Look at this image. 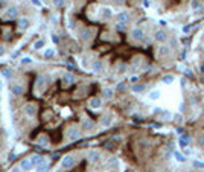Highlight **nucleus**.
Returning <instances> with one entry per match:
<instances>
[{
	"instance_id": "obj_30",
	"label": "nucleus",
	"mask_w": 204,
	"mask_h": 172,
	"mask_svg": "<svg viewBox=\"0 0 204 172\" xmlns=\"http://www.w3.org/2000/svg\"><path fill=\"white\" fill-rule=\"evenodd\" d=\"M47 169H49V163L46 160L37 166V172H47Z\"/></svg>"
},
{
	"instance_id": "obj_14",
	"label": "nucleus",
	"mask_w": 204,
	"mask_h": 172,
	"mask_svg": "<svg viewBox=\"0 0 204 172\" xmlns=\"http://www.w3.org/2000/svg\"><path fill=\"white\" fill-rule=\"evenodd\" d=\"M88 105H90V108L98 110V108L102 107V99L101 98H92L90 101H88Z\"/></svg>"
},
{
	"instance_id": "obj_35",
	"label": "nucleus",
	"mask_w": 204,
	"mask_h": 172,
	"mask_svg": "<svg viewBox=\"0 0 204 172\" xmlns=\"http://www.w3.org/2000/svg\"><path fill=\"white\" fill-rule=\"evenodd\" d=\"M172 119H174V122H177V123H181L184 117H183V114H181V113H175V114L172 116Z\"/></svg>"
},
{
	"instance_id": "obj_18",
	"label": "nucleus",
	"mask_w": 204,
	"mask_h": 172,
	"mask_svg": "<svg viewBox=\"0 0 204 172\" xmlns=\"http://www.w3.org/2000/svg\"><path fill=\"white\" fill-rule=\"evenodd\" d=\"M57 55V50L54 49V47H47L44 52H43V57L46 58V60H50V58H54Z\"/></svg>"
},
{
	"instance_id": "obj_31",
	"label": "nucleus",
	"mask_w": 204,
	"mask_h": 172,
	"mask_svg": "<svg viewBox=\"0 0 204 172\" xmlns=\"http://www.w3.org/2000/svg\"><path fill=\"white\" fill-rule=\"evenodd\" d=\"M44 84H46V76H44V75H40V76L37 78V87H38V88H43Z\"/></svg>"
},
{
	"instance_id": "obj_22",
	"label": "nucleus",
	"mask_w": 204,
	"mask_h": 172,
	"mask_svg": "<svg viewBox=\"0 0 204 172\" xmlns=\"http://www.w3.org/2000/svg\"><path fill=\"white\" fill-rule=\"evenodd\" d=\"M90 35H92V31L88 29V28L82 29V31H81V34H79V37H81V40H82V41H88V40L92 38Z\"/></svg>"
},
{
	"instance_id": "obj_41",
	"label": "nucleus",
	"mask_w": 204,
	"mask_h": 172,
	"mask_svg": "<svg viewBox=\"0 0 204 172\" xmlns=\"http://www.w3.org/2000/svg\"><path fill=\"white\" fill-rule=\"evenodd\" d=\"M29 2H31L34 6H37V8H41V6H43V2H41V0H29Z\"/></svg>"
},
{
	"instance_id": "obj_45",
	"label": "nucleus",
	"mask_w": 204,
	"mask_h": 172,
	"mask_svg": "<svg viewBox=\"0 0 204 172\" xmlns=\"http://www.w3.org/2000/svg\"><path fill=\"white\" fill-rule=\"evenodd\" d=\"M195 14H204V6H200V8L195 11Z\"/></svg>"
},
{
	"instance_id": "obj_47",
	"label": "nucleus",
	"mask_w": 204,
	"mask_h": 172,
	"mask_svg": "<svg viewBox=\"0 0 204 172\" xmlns=\"http://www.w3.org/2000/svg\"><path fill=\"white\" fill-rule=\"evenodd\" d=\"M198 143H200L201 148H204V137H200V139H198Z\"/></svg>"
},
{
	"instance_id": "obj_32",
	"label": "nucleus",
	"mask_w": 204,
	"mask_h": 172,
	"mask_svg": "<svg viewBox=\"0 0 204 172\" xmlns=\"http://www.w3.org/2000/svg\"><path fill=\"white\" fill-rule=\"evenodd\" d=\"M101 125H102V126H105V128H107V126H110V125H111V116H110V114H107L105 117H102V122H101Z\"/></svg>"
},
{
	"instance_id": "obj_28",
	"label": "nucleus",
	"mask_w": 204,
	"mask_h": 172,
	"mask_svg": "<svg viewBox=\"0 0 204 172\" xmlns=\"http://www.w3.org/2000/svg\"><path fill=\"white\" fill-rule=\"evenodd\" d=\"M145 85L143 84H134V85H131V90L134 91V93H143L145 91Z\"/></svg>"
},
{
	"instance_id": "obj_46",
	"label": "nucleus",
	"mask_w": 204,
	"mask_h": 172,
	"mask_svg": "<svg viewBox=\"0 0 204 172\" xmlns=\"http://www.w3.org/2000/svg\"><path fill=\"white\" fill-rule=\"evenodd\" d=\"M183 133H184L183 126H177V134H183Z\"/></svg>"
},
{
	"instance_id": "obj_10",
	"label": "nucleus",
	"mask_w": 204,
	"mask_h": 172,
	"mask_svg": "<svg viewBox=\"0 0 204 172\" xmlns=\"http://www.w3.org/2000/svg\"><path fill=\"white\" fill-rule=\"evenodd\" d=\"M17 26H18L20 31H26L29 26H31V21H29V18H26V17H20V18L17 20Z\"/></svg>"
},
{
	"instance_id": "obj_24",
	"label": "nucleus",
	"mask_w": 204,
	"mask_h": 172,
	"mask_svg": "<svg viewBox=\"0 0 204 172\" xmlns=\"http://www.w3.org/2000/svg\"><path fill=\"white\" fill-rule=\"evenodd\" d=\"M44 46H46V40H44V38H38L37 41L34 43L32 47H34V50H40V49H43Z\"/></svg>"
},
{
	"instance_id": "obj_40",
	"label": "nucleus",
	"mask_w": 204,
	"mask_h": 172,
	"mask_svg": "<svg viewBox=\"0 0 204 172\" xmlns=\"http://www.w3.org/2000/svg\"><path fill=\"white\" fill-rule=\"evenodd\" d=\"M192 165H194L195 168H200V169H204V162H200V160H194V162H192Z\"/></svg>"
},
{
	"instance_id": "obj_53",
	"label": "nucleus",
	"mask_w": 204,
	"mask_h": 172,
	"mask_svg": "<svg viewBox=\"0 0 204 172\" xmlns=\"http://www.w3.org/2000/svg\"><path fill=\"white\" fill-rule=\"evenodd\" d=\"M183 110H184V102L180 104V111H183Z\"/></svg>"
},
{
	"instance_id": "obj_36",
	"label": "nucleus",
	"mask_w": 204,
	"mask_h": 172,
	"mask_svg": "<svg viewBox=\"0 0 204 172\" xmlns=\"http://www.w3.org/2000/svg\"><path fill=\"white\" fill-rule=\"evenodd\" d=\"M20 64H23V65H29V64H32V58H31V57H23V58L20 60Z\"/></svg>"
},
{
	"instance_id": "obj_8",
	"label": "nucleus",
	"mask_w": 204,
	"mask_h": 172,
	"mask_svg": "<svg viewBox=\"0 0 204 172\" xmlns=\"http://www.w3.org/2000/svg\"><path fill=\"white\" fill-rule=\"evenodd\" d=\"M154 40H156V41H159V43H164V41L168 40V34H166V31H163V29L156 31V32H154Z\"/></svg>"
},
{
	"instance_id": "obj_54",
	"label": "nucleus",
	"mask_w": 204,
	"mask_h": 172,
	"mask_svg": "<svg viewBox=\"0 0 204 172\" xmlns=\"http://www.w3.org/2000/svg\"><path fill=\"white\" fill-rule=\"evenodd\" d=\"M159 23H160V24H161V26H164V24H168V23H166V21H164V20H160V21H159Z\"/></svg>"
},
{
	"instance_id": "obj_1",
	"label": "nucleus",
	"mask_w": 204,
	"mask_h": 172,
	"mask_svg": "<svg viewBox=\"0 0 204 172\" xmlns=\"http://www.w3.org/2000/svg\"><path fill=\"white\" fill-rule=\"evenodd\" d=\"M75 166V157L72 154H67L62 157V160H61V168L62 169H72Z\"/></svg>"
},
{
	"instance_id": "obj_34",
	"label": "nucleus",
	"mask_w": 204,
	"mask_h": 172,
	"mask_svg": "<svg viewBox=\"0 0 204 172\" xmlns=\"http://www.w3.org/2000/svg\"><path fill=\"white\" fill-rule=\"evenodd\" d=\"M114 28H116V31H119V32H123V31H126V23H120V21H117Z\"/></svg>"
},
{
	"instance_id": "obj_3",
	"label": "nucleus",
	"mask_w": 204,
	"mask_h": 172,
	"mask_svg": "<svg viewBox=\"0 0 204 172\" xmlns=\"http://www.w3.org/2000/svg\"><path fill=\"white\" fill-rule=\"evenodd\" d=\"M73 81H75V75H73L72 72H64V73H62V76H61V82H62V85H64V87L72 85Z\"/></svg>"
},
{
	"instance_id": "obj_44",
	"label": "nucleus",
	"mask_w": 204,
	"mask_h": 172,
	"mask_svg": "<svg viewBox=\"0 0 204 172\" xmlns=\"http://www.w3.org/2000/svg\"><path fill=\"white\" fill-rule=\"evenodd\" d=\"M161 113V108L160 107H156L154 110H152V114H160Z\"/></svg>"
},
{
	"instance_id": "obj_51",
	"label": "nucleus",
	"mask_w": 204,
	"mask_h": 172,
	"mask_svg": "<svg viewBox=\"0 0 204 172\" xmlns=\"http://www.w3.org/2000/svg\"><path fill=\"white\" fill-rule=\"evenodd\" d=\"M180 82H181V88H184V87H186V79L183 78V79H181V81H180Z\"/></svg>"
},
{
	"instance_id": "obj_6",
	"label": "nucleus",
	"mask_w": 204,
	"mask_h": 172,
	"mask_svg": "<svg viewBox=\"0 0 204 172\" xmlns=\"http://www.w3.org/2000/svg\"><path fill=\"white\" fill-rule=\"evenodd\" d=\"M189 143H190V136L186 134V133L180 134V137H178V145H180V148H183V149L187 148Z\"/></svg>"
},
{
	"instance_id": "obj_11",
	"label": "nucleus",
	"mask_w": 204,
	"mask_h": 172,
	"mask_svg": "<svg viewBox=\"0 0 204 172\" xmlns=\"http://www.w3.org/2000/svg\"><path fill=\"white\" fill-rule=\"evenodd\" d=\"M131 37L134 40H137V41H142V40H145V32H143V29H140V28H134L131 31Z\"/></svg>"
},
{
	"instance_id": "obj_26",
	"label": "nucleus",
	"mask_w": 204,
	"mask_h": 172,
	"mask_svg": "<svg viewBox=\"0 0 204 172\" xmlns=\"http://www.w3.org/2000/svg\"><path fill=\"white\" fill-rule=\"evenodd\" d=\"M169 54H171V47H169L168 44H166V46L163 44V46H160V47H159V55H160V57L169 55Z\"/></svg>"
},
{
	"instance_id": "obj_12",
	"label": "nucleus",
	"mask_w": 204,
	"mask_h": 172,
	"mask_svg": "<svg viewBox=\"0 0 204 172\" xmlns=\"http://www.w3.org/2000/svg\"><path fill=\"white\" fill-rule=\"evenodd\" d=\"M113 17V9L108 8V6H104L101 8V18L102 20H110Z\"/></svg>"
},
{
	"instance_id": "obj_43",
	"label": "nucleus",
	"mask_w": 204,
	"mask_h": 172,
	"mask_svg": "<svg viewBox=\"0 0 204 172\" xmlns=\"http://www.w3.org/2000/svg\"><path fill=\"white\" fill-rule=\"evenodd\" d=\"M108 165H110V166H116V165H117V158H114V157H113L111 160L108 162Z\"/></svg>"
},
{
	"instance_id": "obj_2",
	"label": "nucleus",
	"mask_w": 204,
	"mask_h": 172,
	"mask_svg": "<svg viewBox=\"0 0 204 172\" xmlns=\"http://www.w3.org/2000/svg\"><path fill=\"white\" fill-rule=\"evenodd\" d=\"M37 108H38V107H37L35 102H28V104L23 107V113L26 114L28 117H34V116L37 114Z\"/></svg>"
},
{
	"instance_id": "obj_9",
	"label": "nucleus",
	"mask_w": 204,
	"mask_h": 172,
	"mask_svg": "<svg viewBox=\"0 0 204 172\" xmlns=\"http://www.w3.org/2000/svg\"><path fill=\"white\" fill-rule=\"evenodd\" d=\"M11 93L14 95V96H21L24 93V87L21 84H11Z\"/></svg>"
},
{
	"instance_id": "obj_15",
	"label": "nucleus",
	"mask_w": 204,
	"mask_h": 172,
	"mask_svg": "<svg viewBox=\"0 0 204 172\" xmlns=\"http://www.w3.org/2000/svg\"><path fill=\"white\" fill-rule=\"evenodd\" d=\"M130 18H131V15H130V12H126V11H122L117 14V21H120V23H128Z\"/></svg>"
},
{
	"instance_id": "obj_5",
	"label": "nucleus",
	"mask_w": 204,
	"mask_h": 172,
	"mask_svg": "<svg viewBox=\"0 0 204 172\" xmlns=\"http://www.w3.org/2000/svg\"><path fill=\"white\" fill-rule=\"evenodd\" d=\"M18 8H15V6H9L6 11H5V17L8 18V20H15V18H18Z\"/></svg>"
},
{
	"instance_id": "obj_33",
	"label": "nucleus",
	"mask_w": 204,
	"mask_h": 172,
	"mask_svg": "<svg viewBox=\"0 0 204 172\" xmlns=\"http://www.w3.org/2000/svg\"><path fill=\"white\" fill-rule=\"evenodd\" d=\"M200 6H203L200 0H190V9H192V11H197Z\"/></svg>"
},
{
	"instance_id": "obj_52",
	"label": "nucleus",
	"mask_w": 204,
	"mask_h": 172,
	"mask_svg": "<svg viewBox=\"0 0 204 172\" xmlns=\"http://www.w3.org/2000/svg\"><path fill=\"white\" fill-rule=\"evenodd\" d=\"M200 72H201V73H204V62H201V64H200Z\"/></svg>"
},
{
	"instance_id": "obj_23",
	"label": "nucleus",
	"mask_w": 204,
	"mask_h": 172,
	"mask_svg": "<svg viewBox=\"0 0 204 172\" xmlns=\"http://www.w3.org/2000/svg\"><path fill=\"white\" fill-rule=\"evenodd\" d=\"M31 160H32L34 166H38L40 163H43V162H44V157L38 155V154H32V155H31Z\"/></svg>"
},
{
	"instance_id": "obj_21",
	"label": "nucleus",
	"mask_w": 204,
	"mask_h": 172,
	"mask_svg": "<svg viewBox=\"0 0 204 172\" xmlns=\"http://www.w3.org/2000/svg\"><path fill=\"white\" fill-rule=\"evenodd\" d=\"M102 96H104L105 99H111L114 96V90L111 87H105V88H102Z\"/></svg>"
},
{
	"instance_id": "obj_13",
	"label": "nucleus",
	"mask_w": 204,
	"mask_h": 172,
	"mask_svg": "<svg viewBox=\"0 0 204 172\" xmlns=\"http://www.w3.org/2000/svg\"><path fill=\"white\" fill-rule=\"evenodd\" d=\"M20 168L26 172V171H31L32 168H34V163H32V160H31V157L29 158H23V160L20 162Z\"/></svg>"
},
{
	"instance_id": "obj_27",
	"label": "nucleus",
	"mask_w": 204,
	"mask_h": 172,
	"mask_svg": "<svg viewBox=\"0 0 204 172\" xmlns=\"http://www.w3.org/2000/svg\"><path fill=\"white\" fill-rule=\"evenodd\" d=\"M2 75H3V78H5V79H8V81H11L12 76H14V75H12V70H11L9 67H3Z\"/></svg>"
},
{
	"instance_id": "obj_48",
	"label": "nucleus",
	"mask_w": 204,
	"mask_h": 172,
	"mask_svg": "<svg viewBox=\"0 0 204 172\" xmlns=\"http://www.w3.org/2000/svg\"><path fill=\"white\" fill-rule=\"evenodd\" d=\"M184 73H186V76H192V70H189V69H186Z\"/></svg>"
},
{
	"instance_id": "obj_42",
	"label": "nucleus",
	"mask_w": 204,
	"mask_h": 172,
	"mask_svg": "<svg viewBox=\"0 0 204 172\" xmlns=\"http://www.w3.org/2000/svg\"><path fill=\"white\" fill-rule=\"evenodd\" d=\"M125 88H126V84H125V82H119V84H117V90H119V91H125Z\"/></svg>"
},
{
	"instance_id": "obj_37",
	"label": "nucleus",
	"mask_w": 204,
	"mask_h": 172,
	"mask_svg": "<svg viewBox=\"0 0 204 172\" xmlns=\"http://www.w3.org/2000/svg\"><path fill=\"white\" fill-rule=\"evenodd\" d=\"M64 3H66V0H52V5L55 8H62V6H64Z\"/></svg>"
},
{
	"instance_id": "obj_4",
	"label": "nucleus",
	"mask_w": 204,
	"mask_h": 172,
	"mask_svg": "<svg viewBox=\"0 0 204 172\" xmlns=\"http://www.w3.org/2000/svg\"><path fill=\"white\" fill-rule=\"evenodd\" d=\"M81 137V129L78 126H70L69 128V134H67V139L70 142H75V140H78Z\"/></svg>"
},
{
	"instance_id": "obj_39",
	"label": "nucleus",
	"mask_w": 204,
	"mask_h": 172,
	"mask_svg": "<svg viewBox=\"0 0 204 172\" xmlns=\"http://www.w3.org/2000/svg\"><path fill=\"white\" fill-rule=\"evenodd\" d=\"M160 114H161V117H163V119H169V117H172V116H174V114H172L171 111H168V110H163Z\"/></svg>"
},
{
	"instance_id": "obj_29",
	"label": "nucleus",
	"mask_w": 204,
	"mask_h": 172,
	"mask_svg": "<svg viewBox=\"0 0 204 172\" xmlns=\"http://www.w3.org/2000/svg\"><path fill=\"white\" fill-rule=\"evenodd\" d=\"M174 81H175V78H174L172 75H164V76L161 78V82H163V84H166V85H171Z\"/></svg>"
},
{
	"instance_id": "obj_50",
	"label": "nucleus",
	"mask_w": 204,
	"mask_h": 172,
	"mask_svg": "<svg viewBox=\"0 0 204 172\" xmlns=\"http://www.w3.org/2000/svg\"><path fill=\"white\" fill-rule=\"evenodd\" d=\"M5 55V49H3V46H0V57H3Z\"/></svg>"
},
{
	"instance_id": "obj_38",
	"label": "nucleus",
	"mask_w": 204,
	"mask_h": 172,
	"mask_svg": "<svg viewBox=\"0 0 204 172\" xmlns=\"http://www.w3.org/2000/svg\"><path fill=\"white\" fill-rule=\"evenodd\" d=\"M50 40H52V43H54V44H59V43H61V40H59V35H58V34H52Z\"/></svg>"
},
{
	"instance_id": "obj_17",
	"label": "nucleus",
	"mask_w": 204,
	"mask_h": 172,
	"mask_svg": "<svg viewBox=\"0 0 204 172\" xmlns=\"http://www.w3.org/2000/svg\"><path fill=\"white\" fill-rule=\"evenodd\" d=\"M95 128V122L93 121H90V119H85V121H82V123H81V129H84V131H90V129H93Z\"/></svg>"
},
{
	"instance_id": "obj_16",
	"label": "nucleus",
	"mask_w": 204,
	"mask_h": 172,
	"mask_svg": "<svg viewBox=\"0 0 204 172\" xmlns=\"http://www.w3.org/2000/svg\"><path fill=\"white\" fill-rule=\"evenodd\" d=\"M102 69H104V62H102L101 60L93 61V64H92V70H93L95 73H101V72H102Z\"/></svg>"
},
{
	"instance_id": "obj_49",
	"label": "nucleus",
	"mask_w": 204,
	"mask_h": 172,
	"mask_svg": "<svg viewBox=\"0 0 204 172\" xmlns=\"http://www.w3.org/2000/svg\"><path fill=\"white\" fill-rule=\"evenodd\" d=\"M190 28H192V26H184V28H183V32H189Z\"/></svg>"
},
{
	"instance_id": "obj_7",
	"label": "nucleus",
	"mask_w": 204,
	"mask_h": 172,
	"mask_svg": "<svg viewBox=\"0 0 204 172\" xmlns=\"http://www.w3.org/2000/svg\"><path fill=\"white\" fill-rule=\"evenodd\" d=\"M99 158H101V152H99L98 149H90V151H88V154H87V160L90 162V163H96Z\"/></svg>"
},
{
	"instance_id": "obj_20",
	"label": "nucleus",
	"mask_w": 204,
	"mask_h": 172,
	"mask_svg": "<svg viewBox=\"0 0 204 172\" xmlns=\"http://www.w3.org/2000/svg\"><path fill=\"white\" fill-rule=\"evenodd\" d=\"M49 137H47V134H41V136H38L37 137V143L38 145H41V146H47L49 145Z\"/></svg>"
},
{
	"instance_id": "obj_19",
	"label": "nucleus",
	"mask_w": 204,
	"mask_h": 172,
	"mask_svg": "<svg viewBox=\"0 0 204 172\" xmlns=\"http://www.w3.org/2000/svg\"><path fill=\"white\" fill-rule=\"evenodd\" d=\"M160 96H161V91L160 90H151L149 93H148V99L149 101H157V99H160Z\"/></svg>"
},
{
	"instance_id": "obj_25",
	"label": "nucleus",
	"mask_w": 204,
	"mask_h": 172,
	"mask_svg": "<svg viewBox=\"0 0 204 172\" xmlns=\"http://www.w3.org/2000/svg\"><path fill=\"white\" fill-rule=\"evenodd\" d=\"M174 157H175V160L178 162V163H184L187 158H186V155L183 154V152H180V151H174Z\"/></svg>"
}]
</instances>
